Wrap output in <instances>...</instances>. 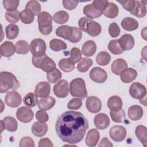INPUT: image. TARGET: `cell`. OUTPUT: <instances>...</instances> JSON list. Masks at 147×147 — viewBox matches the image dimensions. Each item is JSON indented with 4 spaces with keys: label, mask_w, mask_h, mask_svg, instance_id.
Wrapping results in <instances>:
<instances>
[{
    "label": "cell",
    "mask_w": 147,
    "mask_h": 147,
    "mask_svg": "<svg viewBox=\"0 0 147 147\" xmlns=\"http://www.w3.org/2000/svg\"><path fill=\"white\" fill-rule=\"evenodd\" d=\"M5 101L9 107L15 108L21 105L22 98L20 93L15 90H13L7 92L5 98Z\"/></svg>",
    "instance_id": "10"
},
{
    "label": "cell",
    "mask_w": 147,
    "mask_h": 147,
    "mask_svg": "<svg viewBox=\"0 0 147 147\" xmlns=\"http://www.w3.org/2000/svg\"><path fill=\"white\" fill-rule=\"evenodd\" d=\"M20 1L18 0H3V5L7 11H13L17 10L19 6Z\"/></svg>",
    "instance_id": "49"
},
{
    "label": "cell",
    "mask_w": 147,
    "mask_h": 147,
    "mask_svg": "<svg viewBox=\"0 0 147 147\" xmlns=\"http://www.w3.org/2000/svg\"><path fill=\"white\" fill-rule=\"evenodd\" d=\"M111 61L110 55L106 51H102L99 52L96 57V63L102 66L107 65Z\"/></svg>",
    "instance_id": "38"
},
{
    "label": "cell",
    "mask_w": 147,
    "mask_h": 147,
    "mask_svg": "<svg viewBox=\"0 0 147 147\" xmlns=\"http://www.w3.org/2000/svg\"><path fill=\"white\" fill-rule=\"evenodd\" d=\"M119 3L121 4L122 7L127 11H131L135 6L134 0H128V1H117Z\"/></svg>",
    "instance_id": "55"
},
{
    "label": "cell",
    "mask_w": 147,
    "mask_h": 147,
    "mask_svg": "<svg viewBox=\"0 0 147 147\" xmlns=\"http://www.w3.org/2000/svg\"><path fill=\"white\" fill-rule=\"evenodd\" d=\"M20 13L17 10L13 11H7L5 13L6 20L10 23H16L20 19Z\"/></svg>",
    "instance_id": "47"
},
{
    "label": "cell",
    "mask_w": 147,
    "mask_h": 147,
    "mask_svg": "<svg viewBox=\"0 0 147 147\" xmlns=\"http://www.w3.org/2000/svg\"><path fill=\"white\" fill-rule=\"evenodd\" d=\"M24 103L29 107H34L38 103L37 96L32 92H30L25 95L23 99Z\"/></svg>",
    "instance_id": "43"
},
{
    "label": "cell",
    "mask_w": 147,
    "mask_h": 147,
    "mask_svg": "<svg viewBox=\"0 0 147 147\" xmlns=\"http://www.w3.org/2000/svg\"><path fill=\"white\" fill-rule=\"evenodd\" d=\"M30 49L34 56H41L45 54L46 44L44 40L41 38H34L30 44Z\"/></svg>",
    "instance_id": "7"
},
{
    "label": "cell",
    "mask_w": 147,
    "mask_h": 147,
    "mask_svg": "<svg viewBox=\"0 0 147 147\" xmlns=\"http://www.w3.org/2000/svg\"><path fill=\"white\" fill-rule=\"evenodd\" d=\"M113 144L111 143V142L106 138V137H103L100 143L98 145V146H113Z\"/></svg>",
    "instance_id": "59"
},
{
    "label": "cell",
    "mask_w": 147,
    "mask_h": 147,
    "mask_svg": "<svg viewBox=\"0 0 147 147\" xmlns=\"http://www.w3.org/2000/svg\"><path fill=\"white\" fill-rule=\"evenodd\" d=\"M110 114L111 119L115 122L121 123L123 122L125 120V112L122 109L117 111L111 110L110 111Z\"/></svg>",
    "instance_id": "41"
},
{
    "label": "cell",
    "mask_w": 147,
    "mask_h": 147,
    "mask_svg": "<svg viewBox=\"0 0 147 147\" xmlns=\"http://www.w3.org/2000/svg\"><path fill=\"white\" fill-rule=\"evenodd\" d=\"M81 59L82 52L80 51V50L76 47L72 48L71 50L70 57H69L70 61L75 64L76 63L78 62Z\"/></svg>",
    "instance_id": "48"
},
{
    "label": "cell",
    "mask_w": 147,
    "mask_h": 147,
    "mask_svg": "<svg viewBox=\"0 0 147 147\" xmlns=\"http://www.w3.org/2000/svg\"><path fill=\"white\" fill-rule=\"evenodd\" d=\"M16 52L20 55H25L29 51L30 45L25 40H19L15 45Z\"/></svg>",
    "instance_id": "37"
},
{
    "label": "cell",
    "mask_w": 147,
    "mask_h": 147,
    "mask_svg": "<svg viewBox=\"0 0 147 147\" xmlns=\"http://www.w3.org/2000/svg\"><path fill=\"white\" fill-rule=\"evenodd\" d=\"M86 106L88 111L91 113H96L101 110L102 103L98 98L91 96L87 98L86 101Z\"/></svg>",
    "instance_id": "14"
},
{
    "label": "cell",
    "mask_w": 147,
    "mask_h": 147,
    "mask_svg": "<svg viewBox=\"0 0 147 147\" xmlns=\"http://www.w3.org/2000/svg\"><path fill=\"white\" fill-rule=\"evenodd\" d=\"M36 118L38 121L45 122L49 119L48 113L44 110H38L36 113Z\"/></svg>",
    "instance_id": "57"
},
{
    "label": "cell",
    "mask_w": 147,
    "mask_h": 147,
    "mask_svg": "<svg viewBox=\"0 0 147 147\" xmlns=\"http://www.w3.org/2000/svg\"><path fill=\"white\" fill-rule=\"evenodd\" d=\"M118 41L123 51L130 50L134 46V38L130 34L122 35L121 38L118 39Z\"/></svg>",
    "instance_id": "17"
},
{
    "label": "cell",
    "mask_w": 147,
    "mask_h": 147,
    "mask_svg": "<svg viewBox=\"0 0 147 147\" xmlns=\"http://www.w3.org/2000/svg\"><path fill=\"white\" fill-rule=\"evenodd\" d=\"M109 135L113 141L121 142L122 141L126 136V130L122 126L115 125L110 129Z\"/></svg>",
    "instance_id": "11"
},
{
    "label": "cell",
    "mask_w": 147,
    "mask_h": 147,
    "mask_svg": "<svg viewBox=\"0 0 147 147\" xmlns=\"http://www.w3.org/2000/svg\"><path fill=\"white\" fill-rule=\"evenodd\" d=\"M56 103V100L52 96L42 98L38 100V107L40 110L47 111L52 109Z\"/></svg>",
    "instance_id": "25"
},
{
    "label": "cell",
    "mask_w": 147,
    "mask_h": 147,
    "mask_svg": "<svg viewBox=\"0 0 147 147\" xmlns=\"http://www.w3.org/2000/svg\"><path fill=\"white\" fill-rule=\"evenodd\" d=\"M118 7L116 4L113 2H109L107 6L102 11V14L106 17L114 18L118 14Z\"/></svg>",
    "instance_id": "31"
},
{
    "label": "cell",
    "mask_w": 147,
    "mask_h": 147,
    "mask_svg": "<svg viewBox=\"0 0 147 147\" xmlns=\"http://www.w3.org/2000/svg\"><path fill=\"white\" fill-rule=\"evenodd\" d=\"M1 132L3 131V130L5 129V125L3 123V122L2 120L1 121Z\"/></svg>",
    "instance_id": "61"
},
{
    "label": "cell",
    "mask_w": 147,
    "mask_h": 147,
    "mask_svg": "<svg viewBox=\"0 0 147 147\" xmlns=\"http://www.w3.org/2000/svg\"><path fill=\"white\" fill-rule=\"evenodd\" d=\"M58 64L60 69L65 72H71L75 69V64L70 61L69 58L61 59Z\"/></svg>",
    "instance_id": "39"
},
{
    "label": "cell",
    "mask_w": 147,
    "mask_h": 147,
    "mask_svg": "<svg viewBox=\"0 0 147 147\" xmlns=\"http://www.w3.org/2000/svg\"><path fill=\"white\" fill-rule=\"evenodd\" d=\"M138 21L131 17H125L121 21L122 27L127 31H133L138 27Z\"/></svg>",
    "instance_id": "27"
},
{
    "label": "cell",
    "mask_w": 147,
    "mask_h": 147,
    "mask_svg": "<svg viewBox=\"0 0 147 147\" xmlns=\"http://www.w3.org/2000/svg\"><path fill=\"white\" fill-rule=\"evenodd\" d=\"M100 138V134L98 130L96 129H90L86 136L85 139L86 144L90 147L95 146Z\"/></svg>",
    "instance_id": "18"
},
{
    "label": "cell",
    "mask_w": 147,
    "mask_h": 147,
    "mask_svg": "<svg viewBox=\"0 0 147 147\" xmlns=\"http://www.w3.org/2000/svg\"><path fill=\"white\" fill-rule=\"evenodd\" d=\"M130 96L137 99H141L146 96V87L139 82L133 83L129 88Z\"/></svg>",
    "instance_id": "8"
},
{
    "label": "cell",
    "mask_w": 147,
    "mask_h": 147,
    "mask_svg": "<svg viewBox=\"0 0 147 147\" xmlns=\"http://www.w3.org/2000/svg\"><path fill=\"white\" fill-rule=\"evenodd\" d=\"M130 13L136 17L142 18L145 16L146 14V7L140 1H135V6L134 9L130 11Z\"/></svg>",
    "instance_id": "30"
},
{
    "label": "cell",
    "mask_w": 147,
    "mask_h": 147,
    "mask_svg": "<svg viewBox=\"0 0 147 147\" xmlns=\"http://www.w3.org/2000/svg\"><path fill=\"white\" fill-rule=\"evenodd\" d=\"M90 79L98 83H104L107 78V75L106 72L100 67H94L90 72Z\"/></svg>",
    "instance_id": "13"
},
{
    "label": "cell",
    "mask_w": 147,
    "mask_h": 147,
    "mask_svg": "<svg viewBox=\"0 0 147 147\" xmlns=\"http://www.w3.org/2000/svg\"><path fill=\"white\" fill-rule=\"evenodd\" d=\"M62 77L61 72L57 69L55 68L53 71L48 72L47 78L48 81L51 83H55L57 82Z\"/></svg>",
    "instance_id": "46"
},
{
    "label": "cell",
    "mask_w": 147,
    "mask_h": 147,
    "mask_svg": "<svg viewBox=\"0 0 147 147\" xmlns=\"http://www.w3.org/2000/svg\"><path fill=\"white\" fill-rule=\"evenodd\" d=\"M49 46L50 48L55 52L65 50L67 47V44L64 41L57 38H53L49 42Z\"/></svg>",
    "instance_id": "34"
},
{
    "label": "cell",
    "mask_w": 147,
    "mask_h": 147,
    "mask_svg": "<svg viewBox=\"0 0 147 147\" xmlns=\"http://www.w3.org/2000/svg\"><path fill=\"white\" fill-rule=\"evenodd\" d=\"M32 63L35 67L40 68L47 73L53 71L56 67L55 61L46 54L38 57L33 56L32 57Z\"/></svg>",
    "instance_id": "5"
},
{
    "label": "cell",
    "mask_w": 147,
    "mask_h": 147,
    "mask_svg": "<svg viewBox=\"0 0 147 147\" xmlns=\"http://www.w3.org/2000/svg\"><path fill=\"white\" fill-rule=\"evenodd\" d=\"M16 52L15 45L11 41H5L1 45L0 53L1 55L3 57H11Z\"/></svg>",
    "instance_id": "21"
},
{
    "label": "cell",
    "mask_w": 147,
    "mask_h": 147,
    "mask_svg": "<svg viewBox=\"0 0 147 147\" xmlns=\"http://www.w3.org/2000/svg\"><path fill=\"white\" fill-rule=\"evenodd\" d=\"M137 76V71L132 68H126L120 74L121 80L125 83L132 82L135 80Z\"/></svg>",
    "instance_id": "19"
},
{
    "label": "cell",
    "mask_w": 147,
    "mask_h": 147,
    "mask_svg": "<svg viewBox=\"0 0 147 147\" xmlns=\"http://www.w3.org/2000/svg\"><path fill=\"white\" fill-rule=\"evenodd\" d=\"M94 123L97 129L103 130L109 126L110 118L106 114L100 113L95 116Z\"/></svg>",
    "instance_id": "15"
},
{
    "label": "cell",
    "mask_w": 147,
    "mask_h": 147,
    "mask_svg": "<svg viewBox=\"0 0 147 147\" xmlns=\"http://www.w3.org/2000/svg\"><path fill=\"white\" fill-rule=\"evenodd\" d=\"M69 84L67 80L63 79L57 82L53 86V93L58 98H64L69 94Z\"/></svg>",
    "instance_id": "9"
},
{
    "label": "cell",
    "mask_w": 147,
    "mask_h": 147,
    "mask_svg": "<svg viewBox=\"0 0 147 147\" xmlns=\"http://www.w3.org/2000/svg\"><path fill=\"white\" fill-rule=\"evenodd\" d=\"M82 100L81 99L73 98L67 104V108L69 110H78L81 107Z\"/></svg>",
    "instance_id": "52"
},
{
    "label": "cell",
    "mask_w": 147,
    "mask_h": 147,
    "mask_svg": "<svg viewBox=\"0 0 147 147\" xmlns=\"http://www.w3.org/2000/svg\"><path fill=\"white\" fill-rule=\"evenodd\" d=\"M19 146L20 147H34V142L30 137H24L20 140Z\"/></svg>",
    "instance_id": "54"
},
{
    "label": "cell",
    "mask_w": 147,
    "mask_h": 147,
    "mask_svg": "<svg viewBox=\"0 0 147 147\" xmlns=\"http://www.w3.org/2000/svg\"><path fill=\"white\" fill-rule=\"evenodd\" d=\"M41 5L39 2L35 0H32L28 2L25 6V9L32 11L34 16H38L41 11Z\"/></svg>",
    "instance_id": "42"
},
{
    "label": "cell",
    "mask_w": 147,
    "mask_h": 147,
    "mask_svg": "<svg viewBox=\"0 0 147 147\" xmlns=\"http://www.w3.org/2000/svg\"><path fill=\"white\" fill-rule=\"evenodd\" d=\"M135 133L137 138L142 144L144 146L147 145V137H146V127L143 125H138L136 127Z\"/></svg>",
    "instance_id": "32"
},
{
    "label": "cell",
    "mask_w": 147,
    "mask_h": 147,
    "mask_svg": "<svg viewBox=\"0 0 147 147\" xmlns=\"http://www.w3.org/2000/svg\"><path fill=\"white\" fill-rule=\"evenodd\" d=\"M126 68H127L126 61L121 58L117 59L114 61L111 66L112 72L117 75H119L121 72Z\"/></svg>",
    "instance_id": "26"
},
{
    "label": "cell",
    "mask_w": 147,
    "mask_h": 147,
    "mask_svg": "<svg viewBox=\"0 0 147 147\" xmlns=\"http://www.w3.org/2000/svg\"><path fill=\"white\" fill-rule=\"evenodd\" d=\"M48 130V125L43 122H35L32 126V133L37 137H41L44 136Z\"/></svg>",
    "instance_id": "20"
},
{
    "label": "cell",
    "mask_w": 147,
    "mask_h": 147,
    "mask_svg": "<svg viewBox=\"0 0 147 147\" xmlns=\"http://www.w3.org/2000/svg\"><path fill=\"white\" fill-rule=\"evenodd\" d=\"M120 32V28L117 23L113 22L110 24L109 27V33L111 37H117L119 35Z\"/></svg>",
    "instance_id": "51"
},
{
    "label": "cell",
    "mask_w": 147,
    "mask_h": 147,
    "mask_svg": "<svg viewBox=\"0 0 147 147\" xmlns=\"http://www.w3.org/2000/svg\"><path fill=\"white\" fill-rule=\"evenodd\" d=\"M109 1L107 0H95L92 3L93 6L98 10L103 11L107 6Z\"/></svg>",
    "instance_id": "53"
},
{
    "label": "cell",
    "mask_w": 147,
    "mask_h": 147,
    "mask_svg": "<svg viewBox=\"0 0 147 147\" xmlns=\"http://www.w3.org/2000/svg\"><path fill=\"white\" fill-rule=\"evenodd\" d=\"M122 100L119 96L114 95L110 97L107 100V106L110 110L117 111L122 109Z\"/></svg>",
    "instance_id": "29"
},
{
    "label": "cell",
    "mask_w": 147,
    "mask_h": 147,
    "mask_svg": "<svg viewBox=\"0 0 147 147\" xmlns=\"http://www.w3.org/2000/svg\"><path fill=\"white\" fill-rule=\"evenodd\" d=\"M52 19L51 15L46 11L41 12L37 18L38 29L44 35H48L52 31Z\"/></svg>",
    "instance_id": "6"
},
{
    "label": "cell",
    "mask_w": 147,
    "mask_h": 147,
    "mask_svg": "<svg viewBox=\"0 0 147 147\" xmlns=\"http://www.w3.org/2000/svg\"><path fill=\"white\" fill-rule=\"evenodd\" d=\"M82 37V32L79 28L73 27V33L71 38L68 40L71 42L76 43L80 41Z\"/></svg>",
    "instance_id": "50"
},
{
    "label": "cell",
    "mask_w": 147,
    "mask_h": 147,
    "mask_svg": "<svg viewBox=\"0 0 147 147\" xmlns=\"http://www.w3.org/2000/svg\"><path fill=\"white\" fill-rule=\"evenodd\" d=\"M16 117L20 121L24 123H28L33 119L34 113L28 106H23L20 107L17 110Z\"/></svg>",
    "instance_id": "12"
},
{
    "label": "cell",
    "mask_w": 147,
    "mask_h": 147,
    "mask_svg": "<svg viewBox=\"0 0 147 147\" xmlns=\"http://www.w3.org/2000/svg\"><path fill=\"white\" fill-rule=\"evenodd\" d=\"M146 27L143 29V30H142V31H141V36H142V37H143L145 40H146Z\"/></svg>",
    "instance_id": "60"
},
{
    "label": "cell",
    "mask_w": 147,
    "mask_h": 147,
    "mask_svg": "<svg viewBox=\"0 0 147 147\" xmlns=\"http://www.w3.org/2000/svg\"><path fill=\"white\" fill-rule=\"evenodd\" d=\"M92 64L93 61L91 59L87 57H83L79 60L77 65V69L81 72H85L88 70Z\"/></svg>",
    "instance_id": "36"
},
{
    "label": "cell",
    "mask_w": 147,
    "mask_h": 147,
    "mask_svg": "<svg viewBox=\"0 0 147 147\" xmlns=\"http://www.w3.org/2000/svg\"><path fill=\"white\" fill-rule=\"evenodd\" d=\"M20 84L16 77L11 72L2 71L0 74V92L5 93L10 89L16 90L20 88Z\"/></svg>",
    "instance_id": "2"
},
{
    "label": "cell",
    "mask_w": 147,
    "mask_h": 147,
    "mask_svg": "<svg viewBox=\"0 0 147 147\" xmlns=\"http://www.w3.org/2000/svg\"><path fill=\"white\" fill-rule=\"evenodd\" d=\"M96 51V45L92 40L86 41L82 45V52L83 55L90 57L93 56Z\"/></svg>",
    "instance_id": "23"
},
{
    "label": "cell",
    "mask_w": 147,
    "mask_h": 147,
    "mask_svg": "<svg viewBox=\"0 0 147 147\" xmlns=\"http://www.w3.org/2000/svg\"><path fill=\"white\" fill-rule=\"evenodd\" d=\"M88 128V122L82 113L67 111L57 118L55 129L57 136L64 142L74 144L82 141Z\"/></svg>",
    "instance_id": "1"
},
{
    "label": "cell",
    "mask_w": 147,
    "mask_h": 147,
    "mask_svg": "<svg viewBox=\"0 0 147 147\" xmlns=\"http://www.w3.org/2000/svg\"><path fill=\"white\" fill-rule=\"evenodd\" d=\"M108 49L114 55H120L124 51L119 45L118 39L111 40L109 42Z\"/></svg>",
    "instance_id": "44"
},
{
    "label": "cell",
    "mask_w": 147,
    "mask_h": 147,
    "mask_svg": "<svg viewBox=\"0 0 147 147\" xmlns=\"http://www.w3.org/2000/svg\"><path fill=\"white\" fill-rule=\"evenodd\" d=\"M69 90L72 96L80 99H84L87 97L86 83L82 78H77L73 79L70 83Z\"/></svg>",
    "instance_id": "4"
},
{
    "label": "cell",
    "mask_w": 147,
    "mask_h": 147,
    "mask_svg": "<svg viewBox=\"0 0 147 147\" xmlns=\"http://www.w3.org/2000/svg\"><path fill=\"white\" fill-rule=\"evenodd\" d=\"M51 87L49 83L47 82H39L35 87L34 94L40 98L48 96L50 94Z\"/></svg>",
    "instance_id": "16"
},
{
    "label": "cell",
    "mask_w": 147,
    "mask_h": 147,
    "mask_svg": "<svg viewBox=\"0 0 147 147\" xmlns=\"http://www.w3.org/2000/svg\"><path fill=\"white\" fill-rule=\"evenodd\" d=\"M79 2L77 1H71V0H63V7L68 10H72L75 9Z\"/></svg>",
    "instance_id": "56"
},
{
    "label": "cell",
    "mask_w": 147,
    "mask_h": 147,
    "mask_svg": "<svg viewBox=\"0 0 147 147\" xmlns=\"http://www.w3.org/2000/svg\"><path fill=\"white\" fill-rule=\"evenodd\" d=\"M78 24L82 30L86 32L92 37L98 36L102 31L101 25L99 23L87 17L81 18L79 20Z\"/></svg>",
    "instance_id": "3"
},
{
    "label": "cell",
    "mask_w": 147,
    "mask_h": 147,
    "mask_svg": "<svg viewBox=\"0 0 147 147\" xmlns=\"http://www.w3.org/2000/svg\"><path fill=\"white\" fill-rule=\"evenodd\" d=\"M5 32L7 38L9 40L14 39L19 34L18 26L14 24H9L6 26Z\"/></svg>",
    "instance_id": "35"
},
{
    "label": "cell",
    "mask_w": 147,
    "mask_h": 147,
    "mask_svg": "<svg viewBox=\"0 0 147 147\" xmlns=\"http://www.w3.org/2000/svg\"><path fill=\"white\" fill-rule=\"evenodd\" d=\"M83 14L86 16L87 17L91 19L98 18L103 14L102 11L95 9L92 3L88 4L84 7Z\"/></svg>",
    "instance_id": "28"
},
{
    "label": "cell",
    "mask_w": 147,
    "mask_h": 147,
    "mask_svg": "<svg viewBox=\"0 0 147 147\" xmlns=\"http://www.w3.org/2000/svg\"><path fill=\"white\" fill-rule=\"evenodd\" d=\"M73 33V27L68 25H61L59 26L56 30V36L64 39L69 40Z\"/></svg>",
    "instance_id": "24"
},
{
    "label": "cell",
    "mask_w": 147,
    "mask_h": 147,
    "mask_svg": "<svg viewBox=\"0 0 147 147\" xmlns=\"http://www.w3.org/2000/svg\"><path fill=\"white\" fill-rule=\"evenodd\" d=\"M143 109L138 105H133L130 106L127 111L129 118L132 121H138L140 119L143 115Z\"/></svg>",
    "instance_id": "22"
},
{
    "label": "cell",
    "mask_w": 147,
    "mask_h": 147,
    "mask_svg": "<svg viewBox=\"0 0 147 147\" xmlns=\"http://www.w3.org/2000/svg\"><path fill=\"white\" fill-rule=\"evenodd\" d=\"M53 146L51 141L48 138H41L38 142V146L39 147H44V146H49L52 147Z\"/></svg>",
    "instance_id": "58"
},
{
    "label": "cell",
    "mask_w": 147,
    "mask_h": 147,
    "mask_svg": "<svg viewBox=\"0 0 147 147\" xmlns=\"http://www.w3.org/2000/svg\"><path fill=\"white\" fill-rule=\"evenodd\" d=\"M33 13L29 10L25 9L20 12V20L25 24H30L34 20Z\"/></svg>",
    "instance_id": "45"
},
{
    "label": "cell",
    "mask_w": 147,
    "mask_h": 147,
    "mask_svg": "<svg viewBox=\"0 0 147 147\" xmlns=\"http://www.w3.org/2000/svg\"><path fill=\"white\" fill-rule=\"evenodd\" d=\"M5 129L7 131L14 132L18 128V123L16 119L12 117H6L2 119Z\"/></svg>",
    "instance_id": "33"
},
{
    "label": "cell",
    "mask_w": 147,
    "mask_h": 147,
    "mask_svg": "<svg viewBox=\"0 0 147 147\" xmlns=\"http://www.w3.org/2000/svg\"><path fill=\"white\" fill-rule=\"evenodd\" d=\"M69 19V14L67 12L60 10L54 14L53 16V21L57 24H63L66 23Z\"/></svg>",
    "instance_id": "40"
}]
</instances>
